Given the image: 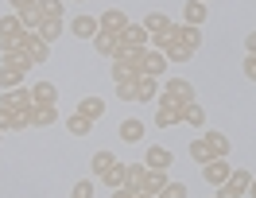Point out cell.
<instances>
[{
	"label": "cell",
	"instance_id": "17",
	"mask_svg": "<svg viewBox=\"0 0 256 198\" xmlns=\"http://www.w3.org/2000/svg\"><path fill=\"white\" fill-rule=\"evenodd\" d=\"M144 32H148V35H163V32H171V20L163 16V12H148V16H144Z\"/></svg>",
	"mask_w": 256,
	"mask_h": 198
},
{
	"label": "cell",
	"instance_id": "12",
	"mask_svg": "<svg viewBox=\"0 0 256 198\" xmlns=\"http://www.w3.org/2000/svg\"><path fill=\"white\" fill-rule=\"evenodd\" d=\"M202 120H206V113H202V105H198V101H186V105L178 109V124H190V128H202Z\"/></svg>",
	"mask_w": 256,
	"mask_h": 198
},
{
	"label": "cell",
	"instance_id": "29",
	"mask_svg": "<svg viewBox=\"0 0 256 198\" xmlns=\"http://www.w3.org/2000/svg\"><path fill=\"white\" fill-rule=\"evenodd\" d=\"M66 128L74 132V136H90V132H94V120L82 116V113H74V116H66Z\"/></svg>",
	"mask_w": 256,
	"mask_h": 198
},
{
	"label": "cell",
	"instance_id": "30",
	"mask_svg": "<svg viewBox=\"0 0 256 198\" xmlns=\"http://www.w3.org/2000/svg\"><path fill=\"white\" fill-rule=\"evenodd\" d=\"M190 160H194V164H210V160H218V156H214V152H210V144L198 136V140H190Z\"/></svg>",
	"mask_w": 256,
	"mask_h": 198
},
{
	"label": "cell",
	"instance_id": "46",
	"mask_svg": "<svg viewBox=\"0 0 256 198\" xmlns=\"http://www.w3.org/2000/svg\"><path fill=\"white\" fill-rule=\"evenodd\" d=\"M0 140H4V132H0Z\"/></svg>",
	"mask_w": 256,
	"mask_h": 198
},
{
	"label": "cell",
	"instance_id": "3",
	"mask_svg": "<svg viewBox=\"0 0 256 198\" xmlns=\"http://www.w3.org/2000/svg\"><path fill=\"white\" fill-rule=\"evenodd\" d=\"M229 175H233V167L225 164V160H210V164H202V179H206L210 186H222V182H229Z\"/></svg>",
	"mask_w": 256,
	"mask_h": 198
},
{
	"label": "cell",
	"instance_id": "44",
	"mask_svg": "<svg viewBox=\"0 0 256 198\" xmlns=\"http://www.w3.org/2000/svg\"><path fill=\"white\" fill-rule=\"evenodd\" d=\"M109 198H132V194H128L124 186H120V190H112V194H109Z\"/></svg>",
	"mask_w": 256,
	"mask_h": 198
},
{
	"label": "cell",
	"instance_id": "14",
	"mask_svg": "<svg viewBox=\"0 0 256 198\" xmlns=\"http://www.w3.org/2000/svg\"><path fill=\"white\" fill-rule=\"evenodd\" d=\"M156 98H160V78L144 74V78L136 82V101H156Z\"/></svg>",
	"mask_w": 256,
	"mask_h": 198
},
{
	"label": "cell",
	"instance_id": "42",
	"mask_svg": "<svg viewBox=\"0 0 256 198\" xmlns=\"http://www.w3.org/2000/svg\"><path fill=\"white\" fill-rule=\"evenodd\" d=\"M39 0H8V8H16V12H24V8H35Z\"/></svg>",
	"mask_w": 256,
	"mask_h": 198
},
{
	"label": "cell",
	"instance_id": "41",
	"mask_svg": "<svg viewBox=\"0 0 256 198\" xmlns=\"http://www.w3.org/2000/svg\"><path fill=\"white\" fill-rule=\"evenodd\" d=\"M8 128H12V113L0 105V132H8Z\"/></svg>",
	"mask_w": 256,
	"mask_h": 198
},
{
	"label": "cell",
	"instance_id": "26",
	"mask_svg": "<svg viewBox=\"0 0 256 198\" xmlns=\"http://www.w3.org/2000/svg\"><path fill=\"white\" fill-rule=\"evenodd\" d=\"M112 164H116V156H112V152H105V148L94 152V160H90V167H94V175H97V179H101V175H105Z\"/></svg>",
	"mask_w": 256,
	"mask_h": 198
},
{
	"label": "cell",
	"instance_id": "22",
	"mask_svg": "<svg viewBox=\"0 0 256 198\" xmlns=\"http://www.w3.org/2000/svg\"><path fill=\"white\" fill-rule=\"evenodd\" d=\"M78 113L90 116V120H101V113H105V101H101V98H82V101H78Z\"/></svg>",
	"mask_w": 256,
	"mask_h": 198
},
{
	"label": "cell",
	"instance_id": "24",
	"mask_svg": "<svg viewBox=\"0 0 256 198\" xmlns=\"http://www.w3.org/2000/svg\"><path fill=\"white\" fill-rule=\"evenodd\" d=\"M163 54H167V62H190V58L198 54V50H190L186 43H178V39H175V43H171V47L163 50Z\"/></svg>",
	"mask_w": 256,
	"mask_h": 198
},
{
	"label": "cell",
	"instance_id": "40",
	"mask_svg": "<svg viewBox=\"0 0 256 198\" xmlns=\"http://www.w3.org/2000/svg\"><path fill=\"white\" fill-rule=\"evenodd\" d=\"M240 70H244V78H248V82H256V54H248V58H244V66H240Z\"/></svg>",
	"mask_w": 256,
	"mask_h": 198
},
{
	"label": "cell",
	"instance_id": "2",
	"mask_svg": "<svg viewBox=\"0 0 256 198\" xmlns=\"http://www.w3.org/2000/svg\"><path fill=\"white\" fill-rule=\"evenodd\" d=\"M116 43H120V47H136V50H144L148 43H152V35L144 32V24H128L124 32L116 35Z\"/></svg>",
	"mask_w": 256,
	"mask_h": 198
},
{
	"label": "cell",
	"instance_id": "5",
	"mask_svg": "<svg viewBox=\"0 0 256 198\" xmlns=\"http://www.w3.org/2000/svg\"><path fill=\"white\" fill-rule=\"evenodd\" d=\"M0 105H4V109H12V113H16V109H28V105H32V90H24V86H16V90H4Z\"/></svg>",
	"mask_w": 256,
	"mask_h": 198
},
{
	"label": "cell",
	"instance_id": "45",
	"mask_svg": "<svg viewBox=\"0 0 256 198\" xmlns=\"http://www.w3.org/2000/svg\"><path fill=\"white\" fill-rule=\"evenodd\" d=\"M248 194H252V198H256V179H252V182H248V190H244V198H248Z\"/></svg>",
	"mask_w": 256,
	"mask_h": 198
},
{
	"label": "cell",
	"instance_id": "13",
	"mask_svg": "<svg viewBox=\"0 0 256 198\" xmlns=\"http://www.w3.org/2000/svg\"><path fill=\"white\" fill-rule=\"evenodd\" d=\"M144 164H148V167H156V171H167V167L175 164V156H171L167 148H160V144H156V148H148Z\"/></svg>",
	"mask_w": 256,
	"mask_h": 198
},
{
	"label": "cell",
	"instance_id": "23",
	"mask_svg": "<svg viewBox=\"0 0 256 198\" xmlns=\"http://www.w3.org/2000/svg\"><path fill=\"white\" fill-rule=\"evenodd\" d=\"M182 16H186V24H190V28H202V20H206V4H202V0H186Z\"/></svg>",
	"mask_w": 256,
	"mask_h": 198
},
{
	"label": "cell",
	"instance_id": "19",
	"mask_svg": "<svg viewBox=\"0 0 256 198\" xmlns=\"http://www.w3.org/2000/svg\"><path fill=\"white\" fill-rule=\"evenodd\" d=\"M202 140L210 144V152H214L218 160H225V156H229V136H222V132H202Z\"/></svg>",
	"mask_w": 256,
	"mask_h": 198
},
{
	"label": "cell",
	"instance_id": "33",
	"mask_svg": "<svg viewBox=\"0 0 256 198\" xmlns=\"http://www.w3.org/2000/svg\"><path fill=\"white\" fill-rule=\"evenodd\" d=\"M182 105H186V101H178L175 94H167V90H163L160 98H156V109H175V113H178V109H182Z\"/></svg>",
	"mask_w": 256,
	"mask_h": 198
},
{
	"label": "cell",
	"instance_id": "37",
	"mask_svg": "<svg viewBox=\"0 0 256 198\" xmlns=\"http://www.w3.org/2000/svg\"><path fill=\"white\" fill-rule=\"evenodd\" d=\"M229 182H237V186H244V190H248V182H252V171H244V167H233Z\"/></svg>",
	"mask_w": 256,
	"mask_h": 198
},
{
	"label": "cell",
	"instance_id": "38",
	"mask_svg": "<svg viewBox=\"0 0 256 198\" xmlns=\"http://www.w3.org/2000/svg\"><path fill=\"white\" fill-rule=\"evenodd\" d=\"M70 198H94V182H90V179L74 182V190H70Z\"/></svg>",
	"mask_w": 256,
	"mask_h": 198
},
{
	"label": "cell",
	"instance_id": "21",
	"mask_svg": "<svg viewBox=\"0 0 256 198\" xmlns=\"http://www.w3.org/2000/svg\"><path fill=\"white\" fill-rule=\"evenodd\" d=\"M94 47H97V54L112 58V54H116V35H112V32H97L94 35Z\"/></svg>",
	"mask_w": 256,
	"mask_h": 198
},
{
	"label": "cell",
	"instance_id": "6",
	"mask_svg": "<svg viewBox=\"0 0 256 198\" xmlns=\"http://www.w3.org/2000/svg\"><path fill=\"white\" fill-rule=\"evenodd\" d=\"M28 58H32L35 66H43L50 58V43H43L39 32H28Z\"/></svg>",
	"mask_w": 256,
	"mask_h": 198
},
{
	"label": "cell",
	"instance_id": "10",
	"mask_svg": "<svg viewBox=\"0 0 256 198\" xmlns=\"http://www.w3.org/2000/svg\"><path fill=\"white\" fill-rule=\"evenodd\" d=\"M163 70H167V54H163V50H156V47H148V50H144V74L160 78Z\"/></svg>",
	"mask_w": 256,
	"mask_h": 198
},
{
	"label": "cell",
	"instance_id": "43",
	"mask_svg": "<svg viewBox=\"0 0 256 198\" xmlns=\"http://www.w3.org/2000/svg\"><path fill=\"white\" fill-rule=\"evenodd\" d=\"M244 50H248V54H256V32L248 35V39H244Z\"/></svg>",
	"mask_w": 256,
	"mask_h": 198
},
{
	"label": "cell",
	"instance_id": "4",
	"mask_svg": "<svg viewBox=\"0 0 256 198\" xmlns=\"http://www.w3.org/2000/svg\"><path fill=\"white\" fill-rule=\"evenodd\" d=\"M97 28H101V32H112V35H120V32L128 28V12H120V8H109L105 16L97 20Z\"/></svg>",
	"mask_w": 256,
	"mask_h": 198
},
{
	"label": "cell",
	"instance_id": "9",
	"mask_svg": "<svg viewBox=\"0 0 256 198\" xmlns=\"http://www.w3.org/2000/svg\"><path fill=\"white\" fill-rule=\"evenodd\" d=\"M54 120H58V109H54V105H35L32 101V128H47Z\"/></svg>",
	"mask_w": 256,
	"mask_h": 198
},
{
	"label": "cell",
	"instance_id": "34",
	"mask_svg": "<svg viewBox=\"0 0 256 198\" xmlns=\"http://www.w3.org/2000/svg\"><path fill=\"white\" fill-rule=\"evenodd\" d=\"M218 194L214 198H244V186H237V182H222V186H214Z\"/></svg>",
	"mask_w": 256,
	"mask_h": 198
},
{
	"label": "cell",
	"instance_id": "27",
	"mask_svg": "<svg viewBox=\"0 0 256 198\" xmlns=\"http://www.w3.org/2000/svg\"><path fill=\"white\" fill-rule=\"evenodd\" d=\"M39 39H43V43L62 39V20H43V24H39Z\"/></svg>",
	"mask_w": 256,
	"mask_h": 198
},
{
	"label": "cell",
	"instance_id": "39",
	"mask_svg": "<svg viewBox=\"0 0 256 198\" xmlns=\"http://www.w3.org/2000/svg\"><path fill=\"white\" fill-rule=\"evenodd\" d=\"M116 98L120 101H136V82H116Z\"/></svg>",
	"mask_w": 256,
	"mask_h": 198
},
{
	"label": "cell",
	"instance_id": "35",
	"mask_svg": "<svg viewBox=\"0 0 256 198\" xmlns=\"http://www.w3.org/2000/svg\"><path fill=\"white\" fill-rule=\"evenodd\" d=\"M186 194H190L186 182H167V186H163V198H186Z\"/></svg>",
	"mask_w": 256,
	"mask_h": 198
},
{
	"label": "cell",
	"instance_id": "11",
	"mask_svg": "<svg viewBox=\"0 0 256 198\" xmlns=\"http://www.w3.org/2000/svg\"><path fill=\"white\" fill-rule=\"evenodd\" d=\"M116 136H120L124 144H140V140H144V120H136V116H132V120H120Z\"/></svg>",
	"mask_w": 256,
	"mask_h": 198
},
{
	"label": "cell",
	"instance_id": "25",
	"mask_svg": "<svg viewBox=\"0 0 256 198\" xmlns=\"http://www.w3.org/2000/svg\"><path fill=\"white\" fill-rule=\"evenodd\" d=\"M124 164H112L109 171H105V175H101V182H105V186H109V190H120V186H124Z\"/></svg>",
	"mask_w": 256,
	"mask_h": 198
},
{
	"label": "cell",
	"instance_id": "32",
	"mask_svg": "<svg viewBox=\"0 0 256 198\" xmlns=\"http://www.w3.org/2000/svg\"><path fill=\"white\" fill-rule=\"evenodd\" d=\"M8 113H12V109H8ZM24 128H32V105L12 113V128H8V132H24Z\"/></svg>",
	"mask_w": 256,
	"mask_h": 198
},
{
	"label": "cell",
	"instance_id": "36",
	"mask_svg": "<svg viewBox=\"0 0 256 198\" xmlns=\"http://www.w3.org/2000/svg\"><path fill=\"white\" fill-rule=\"evenodd\" d=\"M156 124H160V128H167V124H178V113H175V109H156Z\"/></svg>",
	"mask_w": 256,
	"mask_h": 198
},
{
	"label": "cell",
	"instance_id": "15",
	"mask_svg": "<svg viewBox=\"0 0 256 198\" xmlns=\"http://www.w3.org/2000/svg\"><path fill=\"white\" fill-rule=\"evenodd\" d=\"M167 182H171V179H167V171H156V167H148V175H144V190H148L152 198L163 194V186H167Z\"/></svg>",
	"mask_w": 256,
	"mask_h": 198
},
{
	"label": "cell",
	"instance_id": "18",
	"mask_svg": "<svg viewBox=\"0 0 256 198\" xmlns=\"http://www.w3.org/2000/svg\"><path fill=\"white\" fill-rule=\"evenodd\" d=\"M32 101H35V105H54V101H58V90H54L50 82H35Z\"/></svg>",
	"mask_w": 256,
	"mask_h": 198
},
{
	"label": "cell",
	"instance_id": "28",
	"mask_svg": "<svg viewBox=\"0 0 256 198\" xmlns=\"http://www.w3.org/2000/svg\"><path fill=\"white\" fill-rule=\"evenodd\" d=\"M20 24H24V32H39V24H43V12H39V4L35 8H24V12H16Z\"/></svg>",
	"mask_w": 256,
	"mask_h": 198
},
{
	"label": "cell",
	"instance_id": "7",
	"mask_svg": "<svg viewBox=\"0 0 256 198\" xmlns=\"http://www.w3.org/2000/svg\"><path fill=\"white\" fill-rule=\"evenodd\" d=\"M97 32H101V28H97L94 16H74L70 20V35H74V39H94Z\"/></svg>",
	"mask_w": 256,
	"mask_h": 198
},
{
	"label": "cell",
	"instance_id": "47",
	"mask_svg": "<svg viewBox=\"0 0 256 198\" xmlns=\"http://www.w3.org/2000/svg\"><path fill=\"white\" fill-rule=\"evenodd\" d=\"M156 198H163V194H156Z\"/></svg>",
	"mask_w": 256,
	"mask_h": 198
},
{
	"label": "cell",
	"instance_id": "48",
	"mask_svg": "<svg viewBox=\"0 0 256 198\" xmlns=\"http://www.w3.org/2000/svg\"><path fill=\"white\" fill-rule=\"evenodd\" d=\"M202 4H206V0H202Z\"/></svg>",
	"mask_w": 256,
	"mask_h": 198
},
{
	"label": "cell",
	"instance_id": "16",
	"mask_svg": "<svg viewBox=\"0 0 256 198\" xmlns=\"http://www.w3.org/2000/svg\"><path fill=\"white\" fill-rule=\"evenodd\" d=\"M163 90H167V94H175L178 101H194V86L186 82V78H167Z\"/></svg>",
	"mask_w": 256,
	"mask_h": 198
},
{
	"label": "cell",
	"instance_id": "8",
	"mask_svg": "<svg viewBox=\"0 0 256 198\" xmlns=\"http://www.w3.org/2000/svg\"><path fill=\"white\" fill-rule=\"evenodd\" d=\"M171 32H175L178 43H186L190 50L202 47V32H198V28H190V24H171Z\"/></svg>",
	"mask_w": 256,
	"mask_h": 198
},
{
	"label": "cell",
	"instance_id": "1",
	"mask_svg": "<svg viewBox=\"0 0 256 198\" xmlns=\"http://www.w3.org/2000/svg\"><path fill=\"white\" fill-rule=\"evenodd\" d=\"M32 58L28 54H0V90H16V86H24V78H28V70H32Z\"/></svg>",
	"mask_w": 256,
	"mask_h": 198
},
{
	"label": "cell",
	"instance_id": "31",
	"mask_svg": "<svg viewBox=\"0 0 256 198\" xmlns=\"http://www.w3.org/2000/svg\"><path fill=\"white\" fill-rule=\"evenodd\" d=\"M39 12H43V20H62L66 16L62 0H39Z\"/></svg>",
	"mask_w": 256,
	"mask_h": 198
},
{
	"label": "cell",
	"instance_id": "20",
	"mask_svg": "<svg viewBox=\"0 0 256 198\" xmlns=\"http://www.w3.org/2000/svg\"><path fill=\"white\" fill-rule=\"evenodd\" d=\"M20 32H24V24H20V16H16V12L0 16V43H4V39H16Z\"/></svg>",
	"mask_w": 256,
	"mask_h": 198
}]
</instances>
